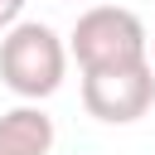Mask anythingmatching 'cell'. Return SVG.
Instances as JSON below:
<instances>
[{"mask_svg": "<svg viewBox=\"0 0 155 155\" xmlns=\"http://www.w3.org/2000/svg\"><path fill=\"white\" fill-rule=\"evenodd\" d=\"M63 73H68V44L39 24V19H19L5 29L0 39V82L24 97V102H44L63 87Z\"/></svg>", "mask_w": 155, "mask_h": 155, "instance_id": "1", "label": "cell"}, {"mask_svg": "<svg viewBox=\"0 0 155 155\" xmlns=\"http://www.w3.org/2000/svg\"><path fill=\"white\" fill-rule=\"evenodd\" d=\"M68 53L78 68H116V63H140L150 58V34L136 10L126 5H87L68 34Z\"/></svg>", "mask_w": 155, "mask_h": 155, "instance_id": "2", "label": "cell"}, {"mask_svg": "<svg viewBox=\"0 0 155 155\" xmlns=\"http://www.w3.org/2000/svg\"><path fill=\"white\" fill-rule=\"evenodd\" d=\"M82 107L87 116L107 126H131L155 107V63H116V68H87L82 73Z\"/></svg>", "mask_w": 155, "mask_h": 155, "instance_id": "3", "label": "cell"}, {"mask_svg": "<svg viewBox=\"0 0 155 155\" xmlns=\"http://www.w3.org/2000/svg\"><path fill=\"white\" fill-rule=\"evenodd\" d=\"M53 150V116L34 102L0 116V155H48Z\"/></svg>", "mask_w": 155, "mask_h": 155, "instance_id": "4", "label": "cell"}, {"mask_svg": "<svg viewBox=\"0 0 155 155\" xmlns=\"http://www.w3.org/2000/svg\"><path fill=\"white\" fill-rule=\"evenodd\" d=\"M19 15H24V0H0V34L10 24H19Z\"/></svg>", "mask_w": 155, "mask_h": 155, "instance_id": "5", "label": "cell"}, {"mask_svg": "<svg viewBox=\"0 0 155 155\" xmlns=\"http://www.w3.org/2000/svg\"><path fill=\"white\" fill-rule=\"evenodd\" d=\"M150 53H155V34H150Z\"/></svg>", "mask_w": 155, "mask_h": 155, "instance_id": "6", "label": "cell"}]
</instances>
